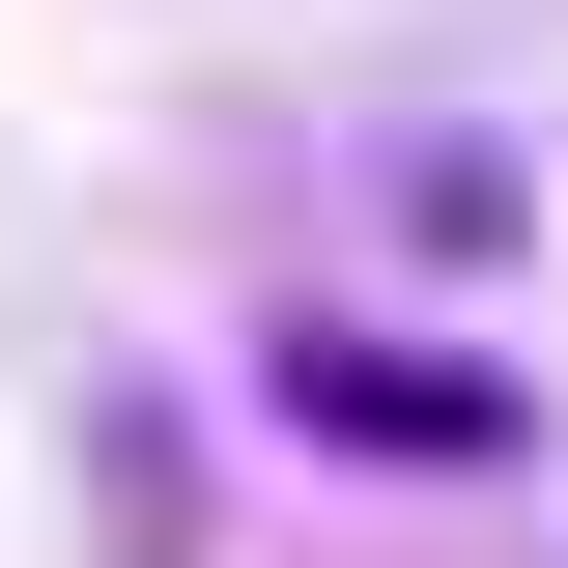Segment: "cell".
Instances as JSON below:
<instances>
[{
  "label": "cell",
  "mask_w": 568,
  "mask_h": 568,
  "mask_svg": "<svg viewBox=\"0 0 568 568\" xmlns=\"http://www.w3.org/2000/svg\"><path fill=\"white\" fill-rule=\"evenodd\" d=\"M256 426H313V455H511V369H426V342H369V313H313V342H256Z\"/></svg>",
  "instance_id": "obj_1"
}]
</instances>
